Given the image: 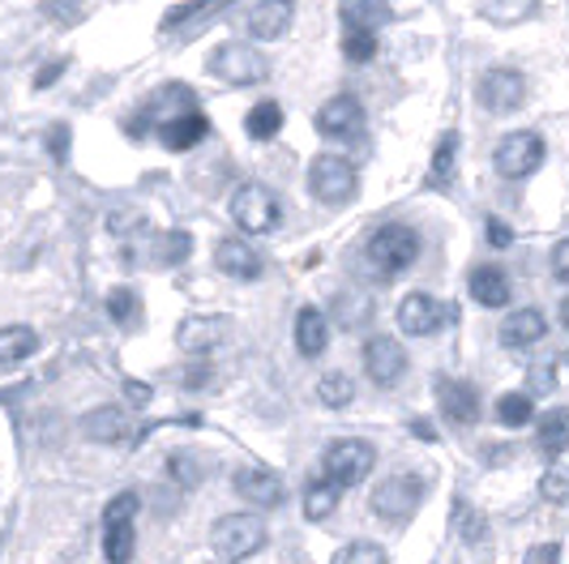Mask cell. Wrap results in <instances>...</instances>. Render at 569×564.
Here are the masks:
<instances>
[{"instance_id": "1", "label": "cell", "mask_w": 569, "mask_h": 564, "mask_svg": "<svg viewBox=\"0 0 569 564\" xmlns=\"http://www.w3.org/2000/svg\"><path fill=\"white\" fill-rule=\"evenodd\" d=\"M266 547V526L253 513H228L210 526V552L223 564H240Z\"/></svg>"}, {"instance_id": "2", "label": "cell", "mask_w": 569, "mask_h": 564, "mask_svg": "<svg viewBox=\"0 0 569 564\" xmlns=\"http://www.w3.org/2000/svg\"><path fill=\"white\" fill-rule=\"evenodd\" d=\"M365 253H369V265L377 274L395 279L407 265H416V256H420V235L407 223H386L369 235V249H365Z\"/></svg>"}, {"instance_id": "3", "label": "cell", "mask_w": 569, "mask_h": 564, "mask_svg": "<svg viewBox=\"0 0 569 564\" xmlns=\"http://www.w3.org/2000/svg\"><path fill=\"white\" fill-rule=\"evenodd\" d=\"M369 505L381 522L407 526V522L420 513V505H425V480H420V475H390L386 483H377Z\"/></svg>"}, {"instance_id": "4", "label": "cell", "mask_w": 569, "mask_h": 564, "mask_svg": "<svg viewBox=\"0 0 569 564\" xmlns=\"http://www.w3.org/2000/svg\"><path fill=\"white\" fill-rule=\"evenodd\" d=\"M360 189V175L351 168V159L342 154H317L309 163V193L321 205H347Z\"/></svg>"}, {"instance_id": "5", "label": "cell", "mask_w": 569, "mask_h": 564, "mask_svg": "<svg viewBox=\"0 0 569 564\" xmlns=\"http://www.w3.org/2000/svg\"><path fill=\"white\" fill-rule=\"evenodd\" d=\"M372 462H377V450H372L369 441H360V436H342L335 441L326 457H321V466H326V480L335 483V487H356V483H365V475L372 471Z\"/></svg>"}, {"instance_id": "6", "label": "cell", "mask_w": 569, "mask_h": 564, "mask_svg": "<svg viewBox=\"0 0 569 564\" xmlns=\"http://www.w3.org/2000/svg\"><path fill=\"white\" fill-rule=\"evenodd\" d=\"M231 219H236L240 231H249V235H266V231L279 226L283 205H279V198H274L266 184H244V189H236V198H231Z\"/></svg>"}, {"instance_id": "7", "label": "cell", "mask_w": 569, "mask_h": 564, "mask_svg": "<svg viewBox=\"0 0 569 564\" xmlns=\"http://www.w3.org/2000/svg\"><path fill=\"white\" fill-rule=\"evenodd\" d=\"M206 73H214L219 82L228 85H253L266 78V60L249 43H223V48H214L206 57Z\"/></svg>"}, {"instance_id": "8", "label": "cell", "mask_w": 569, "mask_h": 564, "mask_svg": "<svg viewBox=\"0 0 569 564\" xmlns=\"http://www.w3.org/2000/svg\"><path fill=\"white\" fill-rule=\"evenodd\" d=\"M540 163H543V138L531 133V129L510 133V138L497 145V154H492V168H497L501 180H527Z\"/></svg>"}, {"instance_id": "9", "label": "cell", "mask_w": 569, "mask_h": 564, "mask_svg": "<svg viewBox=\"0 0 569 564\" xmlns=\"http://www.w3.org/2000/svg\"><path fill=\"white\" fill-rule=\"evenodd\" d=\"M522 99H527V78L518 69H488L485 82H480V103H485L488 112H518Z\"/></svg>"}, {"instance_id": "10", "label": "cell", "mask_w": 569, "mask_h": 564, "mask_svg": "<svg viewBox=\"0 0 569 564\" xmlns=\"http://www.w3.org/2000/svg\"><path fill=\"white\" fill-rule=\"evenodd\" d=\"M317 129L326 133V138H360L365 133V108H360V99H351V94H335V99H326L321 103V112H317Z\"/></svg>"}, {"instance_id": "11", "label": "cell", "mask_w": 569, "mask_h": 564, "mask_svg": "<svg viewBox=\"0 0 569 564\" xmlns=\"http://www.w3.org/2000/svg\"><path fill=\"white\" fill-rule=\"evenodd\" d=\"M236 496H244L253 508H279L287 501V487L279 480V471L244 466V471H236Z\"/></svg>"}, {"instance_id": "12", "label": "cell", "mask_w": 569, "mask_h": 564, "mask_svg": "<svg viewBox=\"0 0 569 564\" xmlns=\"http://www.w3.org/2000/svg\"><path fill=\"white\" fill-rule=\"evenodd\" d=\"M365 372H369L372 385H395L402 372H407V351H402L395 339H386V334H377V339L365 342Z\"/></svg>"}, {"instance_id": "13", "label": "cell", "mask_w": 569, "mask_h": 564, "mask_svg": "<svg viewBox=\"0 0 569 564\" xmlns=\"http://www.w3.org/2000/svg\"><path fill=\"white\" fill-rule=\"evenodd\" d=\"M437 406H441V415L455 423V427H471V423L480 420V394H476V385L455 381V376H441L437 381Z\"/></svg>"}, {"instance_id": "14", "label": "cell", "mask_w": 569, "mask_h": 564, "mask_svg": "<svg viewBox=\"0 0 569 564\" xmlns=\"http://www.w3.org/2000/svg\"><path fill=\"white\" fill-rule=\"evenodd\" d=\"M228 334V321L223 316H184L176 325V346L184 355H210L219 342Z\"/></svg>"}, {"instance_id": "15", "label": "cell", "mask_w": 569, "mask_h": 564, "mask_svg": "<svg viewBox=\"0 0 569 564\" xmlns=\"http://www.w3.org/2000/svg\"><path fill=\"white\" fill-rule=\"evenodd\" d=\"M210 133V120L201 112H184V115H168V120H159L154 124V138L168 145L171 154H184V150H193L198 141H206Z\"/></svg>"}, {"instance_id": "16", "label": "cell", "mask_w": 569, "mask_h": 564, "mask_svg": "<svg viewBox=\"0 0 569 564\" xmlns=\"http://www.w3.org/2000/svg\"><path fill=\"white\" fill-rule=\"evenodd\" d=\"M441 321H446V309H441L432 295H425V291H411L399 304V330L411 334V339H428Z\"/></svg>"}, {"instance_id": "17", "label": "cell", "mask_w": 569, "mask_h": 564, "mask_svg": "<svg viewBox=\"0 0 569 564\" xmlns=\"http://www.w3.org/2000/svg\"><path fill=\"white\" fill-rule=\"evenodd\" d=\"M214 265H219L228 279H240V282L261 279V256H257L253 244H244L240 235L219 240V249H214Z\"/></svg>"}, {"instance_id": "18", "label": "cell", "mask_w": 569, "mask_h": 564, "mask_svg": "<svg viewBox=\"0 0 569 564\" xmlns=\"http://www.w3.org/2000/svg\"><path fill=\"white\" fill-rule=\"evenodd\" d=\"M296 22V0H261L249 13V34L253 39H283Z\"/></svg>"}, {"instance_id": "19", "label": "cell", "mask_w": 569, "mask_h": 564, "mask_svg": "<svg viewBox=\"0 0 569 564\" xmlns=\"http://www.w3.org/2000/svg\"><path fill=\"white\" fill-rule=\"evenodd\" d=\"M471 300L485 309H506L510 304V274L501 265H476L471 270Z\"/></svg>"}, {"instance_id": "20", "label": "cell", "mask_w": 569, "mask_h": 564, "mask_svg": "<svg viewBox=\"0 0 569 564\" xmlns=\"http://www.w3.org/2000/svg\"><path fill=\"white\" fill-rule=\"evenodd\" d=\"M548 334V321H543L540 309H518L501 321V342L510 351H522V346H536V342Z\"/></svg>"}, {"instance_id": "21", "label": "cell", "mask_w": 569, "mask_h": 564, "mask_svg": "<svg viewBox=\"0 0 569 564\" xmlns=\"http://www.w3.org/2000/svg\"><path fill=\"white\" fill-rule=\"evenodd\" d=\"M82 432L94 445H120L129 436V415L120 406H94L82 420Z\"/></svg>"}, {"instance_id": "22", "label": "cell", "mask_w": 569, "mask_h": 564, "mask_svg": "<svg viewBox=\"0 0 569 564\" xmlns=\"http://www.w3.org/2000/svg\"><path fill=\"white\" fill-rule=\"evenodd\" d=\"M326 342H330V321L317 309L296 312V351H300L305 360H317V355L326 351Z\"/></svg>"}, {"instance_id": "23", "label": "cell", "mask_w": 569, "mask_h": 564, "mask_svg": "<svg viewBox=\"0 0 569 564\" xmlns=\"http://www.w3.org/2000/svg\"><path fill=\"white\" fill-rule=\"evenodd\" d=\"M455 168H458V133H441L437 150H432V163H428V189H450L455 184Z\"/></svg>"}, {"instance_id": "24", "label": "cell", "mask_w": 569, "mask_h": 564, "mask_svg": "<svg viewBox=\"0 0 569 564\" xmlns=\"http://www.w3.org/2000/svg\"><path fill=\"white\" fill-rule=\"evenodd\" d=\"M536 441H540V450L548 453V457H557V453L569 450V406H557V411L540 415V423H536Z\"/></svg>"}, {"instance_id": "25", "label": "cell", "mask_w": 569, "mask_h": 564, "mask_svg": "<svg viewBox=\"0 0 569 564\" xmlns=\"http://www.w3.org/2000/svg\"><path fill=\"white\" fill-rule=\"evenodd\" d=\"M39 351V334L30 325H4L0 330V364H22Z\"/></svg>"}, {"instance_id": "26", "label": "cell", "mask_w": 569, "mask_h": 564, "mask_svg": "<svg viewBox=\"0 0 569 564\" xmlns=\"http://www.w3.org/2000/svg\"><path fill=\"white\" fill-rule=\"evenodd\" d=\"M342 57L351 60V64H365V60L377 57V30L360 27L356 18L342 13Z\"/></svg>"}, {"instance_id": "27", "label": "cell", "mask_w": 569, "mask_h": 564, "mask_svg": "<svg viewBox=\"0 0 569 564\" xmlns=\"http://www.w3.org/2000/svg\"><path fill=\"white\" fill-rule=\"evenodd\" d=\"M540 0H480V18L492 27H518L536 13Z\"/></svg>"}, {"instance_id": "28", "label": "cell", "mask_w": 569, "mask_h": 564, "mask_svg": "<svg viewBox=\"0 0 569 564\" xmlns=\"http://www.w3.org/2000/svg\"><path fill=\"white\" fill-rule=\"evenodd\" d=\"M244 133L253 141H270L283 133V108L274 103V99H266V103H257L253 112L244 115Z\"/></svg>"}, {"instance_id": "29", "label": "cell", "mask_w": 569, "mask_h": 564, "mask_svg": "<svg viewBox=\"0 0 569 564\" xmlns=\"http://www.w3.org/2000/svg\"><path fill=\"white\" fill-rule=\"evenodd\" d=\"M317 397H321V406L342 411V406L356 402V381H351L347 372H326V376L317 381Z\"/></svg>"}, {"instance_id": "30", "label": "cell", "mask_w": 569, "mask_h": 564, "mask_svg": "<svg viewBox=\"0 0 569 564\" xmlns=\"http://www.w3.org/2000/svg\"><path fill=\"white\" fill-rule=\"evenodd\" d=\"M335 508H339V487L330 480H317L305 487V517L309 522H326Z\"/></svg>"}, {"instance_id": "31", "label": "cell", "mask_w": 569, "mask_h": 564, "mask_svg": "<svg viewBox=\"0 0 569 564\" xmlns=\"http://www.w3.org/2000/svg\"><path fill=\"white\" fill-rule=\"evenodd\" d=\"M168 475L176 487H184V492H193L201 480H206V466L198 462V453H189V450H176L168 457Z\"/></svg>"}, {"instance_id": "32", "label": "cell", "mask_w": 569, "mask_h": 564, "mask_svg": "<svg viewBox=\"0 0 569 564\" xmlns=\"http://www.w3.org/2000/svg\"><path fill=\"white\" fill-rule=\"evenodd\" d=\"M342 13L347 18H356L360 27H386L390 18H395V9H390V0H342Z\"/></svg>"}, {"instance_id": "33", "label": "cell", "mask_w": 569, "mask_h": 564, "mask_svg": "<svg viewBox=\"0 0 569 564\" xmlns=\"http://www.w3.org/2000/svg\"><path fill=\"white\" fill-rule=\"evenodd\" d=\"M133 547H138L133 526H103V561L108 564H129Z\"/></svg>"}, {"instance_id": "34", "label": "cell", "mask_w": 569, "mask_h": 564, "mask_svg": "<svg viewBox=\"0 0 569 564\" xmlns=\"http://www.w3.org/2000/svg\"><path fill=\"white\" fill-rule=\"evenodd\" d=\"M531 415H536L531 394H501L497 397V423H501V427H527Z\"/></svg>"}, {"instance_id": "35", "label": "cell", "mask_w": 569, "mask_h": 564, "mask_svg": "<svg viewBox=\"0 0 569 564\" xmlns=\"http://www.w3.org/2000/svg\"><path fill=\"white\" fill-rule=\"evenodd\" d=\"M108 316H112L116 325H138V316H142L138 291L133 286H112L108 291Z\"/></svg>"}, {"instance_id": "36", "label": "cell", "mask_w": 569, "mask_h": 564, "mask_svg": "<svg viewBox=\"0 0 569 564\" xmlns=\"http://www.w3.org/2000/svg\"><path fill=\"white\" fill-rule=\"evenodd\" d=\"M189 253H193V235L189 231H168L154 244V261L159 265H180V261H189Z\"/></svg>"}, {"instance_id": "37", "label": "cell", "mask_w": 569, "mask_h": 564, "mask_svg": "<svg viewBox=\"0 0 569 564\" xmlns=\"http://www.w3.org/2000/svg\"><path fill=\"white\" fill-rule=\"evenodd\" d=\"M335 564H390V556H386V547H381V543L356 538V543H347L339 556H335Z\"/></svg>"}, {"instance_id": "38", "label": "cell", "mask_w": 569, "mask_h": 564, "mask_svg": "<svg viewBox=\"0 0 569 564\" xmlns=\"http://www.w3.org/2000/svg\"><path fill=\"white\" fill-rule=\"evenodd\" d=\"M138 508H142L138 492H120V496H112L108 508H103V526H133Z\"/></svg>"}, {"instance_id": "39", "label": "cell", "mask_w": 569, "mask_h": 564, "mask_svg": "<svg viewBox=\"0 0 569 564\" xmlns=\"http://www.w3.org/2000/svg\"><path fill=\"white\" fill-rule=\"evenodd\" d=\"M540 496L548 505H569V471H548L540 480Z\"/></svg>"}, {"instance_id": "40", "label": "cell", "mask_w": 569, "mask_h": 564, "mask_svg": "<svg viewBox=\"0 0 569 564\" xmlns=\"http://www.w3.org/2000/svg\"><path fill=\"white\" fill-rule=\"evenodd\" d=\"M214 0H193V4H180V9H168L163 13V30H176L180 22H189V18H198V13H206Z\"/></svg>"}, {"instance_id": "41", "label": "cell", "mask_w": 569, "mask_h": 564, "mask_svg": "<svg viewBox=\"0 0 569 564\" xmlns=\"http://www.w3.org/2000/svg\"><path fill=\"white\" fill-rule=\"evenodd\" d=\"M527 385H531L536 394H552V390H557V367L552 364L531 367V372H527Z\"/></svg>"}, {"instance_id": "42", "label": "cell", "mask_w": 569, "mask_h": 564, "mask_svg": "<svg viewBox=\"0 0 569 564\" xmlns=\"http://www.w3.org/2000/svg\"><path fill=\"white\" fill-rule=\"evenodd\" d=\"M48 154H52L57 163L69 159V124H52V129H48Z\"/></svg>"}, {"instance_id": "43", "label": "cell", "mask_w": 569, "mask_h": 564, "mask_svg": "<svg viewBox=\"0 0 569 564\" xmlns=\"http://www.w3.org/2000/svg\"><path fill=\"white\" fill-rule=\"evenodd\" d=\"M522 564H561V547H557V543H536Z\"/></svg>"}, {"instance_id": "44", "label": "cell", "mask_w": 569, "mask_h": 564, "mask_svg": "<svg viewBox=\"0 0 569 564\" xmlns=\"http://www.w3.org/2000/svg\"><path fill=\"white\" fill-rule=\"evenodd\" d=\"M69 69V60H52V64H43L39 73H34V90H48L52 82H60V73Z\"/></svg>"}, {"instance_id": "45", "label": "cell", "mask_w": 569, "mask_h": 564, "mask_svg": "<svg viewBox=\"0 0 569 564\" xmlns=\"http://www.w3.org/2000/svg\"><path fill=\"white\" fill-rule=\"evenodd\" d=\"M488 244H492V249H510L513 231L501 223V219H488Z\"/></svg>"}, {"instance_id": "46", "label": "cell", "mask_w": 569, "mask_h": 564, "mask_svg": "<svg viewBox=\"0 0 569 564\" xmlns=\"http://www.w3.org/2000/svg\"><path fill=\"white\" fill-rule=\"evenodd\" d=\"M552 274L561 282H569V240H561V244L552 249Z\"/></svg>"}, {"instance_id": "47", "label": "cell", "mask_w": 569, "mask_h": 564, "mask_svg": "<svg viewBox=\"0 0 569 564\" xmlns=\"http://www.w3.org/2000/svg\"><path fill=\"white\" fill-rule=\"evenodd\" d=\"M120 235V231H138L142 226V210H129V214H112V223H108Z\"/></svg>"}, {"instance_id": "48", "label": "cell", "mask_w": 569, "mask_h": 564, "mask_svg": "<svg viewBox=\"0 0 569 564\" xmlns=\"http://www.w3.org/2000/svg\"><path fill=\"white\" fill-rule=\"evenodd\" d=\"M124 390H129V402H133V406H146V402H150V390H146L142 381H124Z\"/></svg>"}, {"instance_id": "49", "label": "cell", "mask_w": 569, "mask_h": 564, "mask_svg": "<svg viewBox=\"0 0 569 564\" xmlns=\"http://www.w3.org/2000/svg\"><path fill=\"white\" fill-rule=\"evenodd\" d=\"M411 432H416V436H425V441H437V432H432V427H428L425 420H416V423H411Z\"/></svg>"}, {"instance_id": "50", "label": "cell", "mask_w": 569, "mask_h": 564, "mask_svg": "<svg viewBox=\"0 0 569 564\" xmlns=\"http://www.w3.org/2000/svg\"><path fill=\"white\" fill-rule=\"evenodd\" d=\"M561 325H566V330H569V295H566V300H561Z\"/></svg>"}]
</instances>
